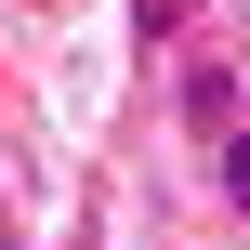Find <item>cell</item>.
<instances>
[{"label": "cell", "instance_id": "6da1fadb", "mask_svg": "<svg viewBox=\"0 0 250 250\" xmlns=\"http://www.w3.org/2000/svg\"><path fill=\"white\" fill-rule=\"evenodd\" d=\"M211 171H224V198H237V211H250V119H237V132H224V145H211Z\"/></svg>", "mask_w": 250, "mask_h": 250}]
</instances>
